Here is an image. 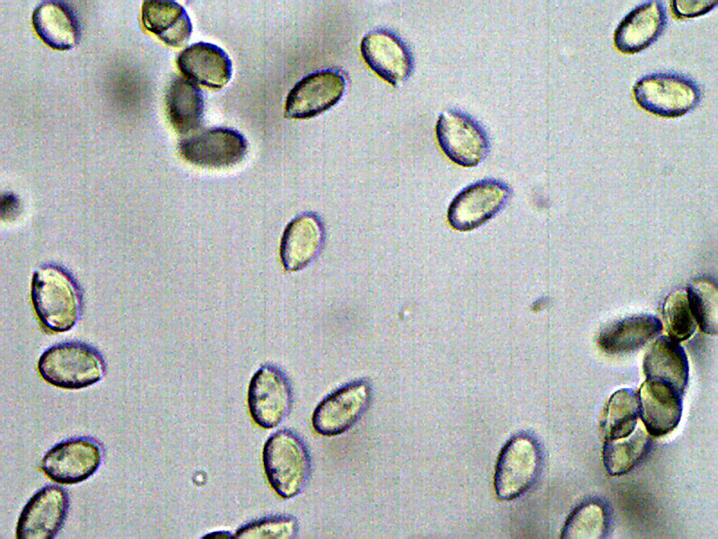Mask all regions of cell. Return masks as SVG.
Returning a JSON list of instances; mask_svg holds the SVG:
<instances>
[{
    "label": "cell",
    "mask_w": 718,
    "mask_h": 539,
    "mask_svg": "<svg viewBox=\"0 0 718 539\" xmlns=\"http://www.w3.org/2000/svg\"><path fill=\"white\" fill-rule=\"evenodd\" d=\"M346 78L337 70L313 72L299 82L287 94L285 117L309 119L333 107L343 96Z\"/></svg>",
    "instance_id": "cell-13"
},
{
    "label": "cell",
    "mask_w": 718,
    "mask_h": 539,
    "mask_svg": "<svg viewBox=\"0 0 718 539\" xmlns=\"http://www.w3.org/2000/svg\"><path fill=\"white\" fill-rule=\"evenodd\" d=\"M687 303L696 324L707 334L717 333V287L707 278H697L687 288Z\"/></svg>",
    "instance_id": "cell-27"
},
{
    "label": "cell",
    "mask_w": 718,
    "mask_h": 539,
    "mask_svg": "<svg viewBox=\"0 0 718 539\" xmlns=\"http://www.w3.org/2000/svg\"><path fill=\"white\" fill-rule=\"evenodd\" d=\"M41 377L63 389H82L101 381L106 363L101 352L82 341H66L46 349L38 362Z\"/></svg>",
    "instance_id": "cell-3"
},
{
    "label": "cell",
    "mask_w": 718,
    "mask_h": 539,
    "mask_svg": "<svg viewBox=\"0 0 718 539\" xmlns=\"http://www.w3.org/2000/svg\"><path fill=\"white\" fill-rule=\"evenodd\" d=\"M510 187L497 179H483L463 189L448 209L451 225L460 231L475 229L494 217L511 197Z\"/></svg>",
    "instance_id": "cell-9"
},
{
    "label": "cell",
    "mask_w": 718,
    "mask_h": 539,
    "mask_svg": "<svg viewBox=\"0 0 718 539\" xmlns=\"http://www.w3.org/2000/svg\"><path fill=\"white\" fill-rule=\"evenodd\" d=\"M263 464L269 484L285 499L300 494L311 472L308 446L291 429H280L267 438L263 448Z\"/></svg>",
    "instance_id": "cell-2"
},
{
    "label": "cell",
    "mask_w": 718,
    "mask_h": 539,
    "mask_svg": "<svg viewBox=\"0 0 718 539\" xmlns=\"http://www.w3.org/2000/svg\"><path fill=\"white\" fill-rule=\"evenodd\" d=\"M717 5V1H671V10L678 18H691L705 14Z\"/></svg>",
    "instance_id": "cell-30"
},
{
    "label": "cell",
    "mask_w": 718,
    "mask_h": 539,
    "mask_svg": "<svg viewBox=\"0 0 718 539\" xmlns=\"http://www.w3.org/2000/svg\"><path fill=\"white\" fill-rule=\"evenodd\" d=\"M31 300L40 322L50 331L62 332L76 323L83 296L70 272L58 265L46 264L33 275Z\"/></svg>",
    "instance_id": "cell-1"
},
{
    "label": "cell",
    "mask_w": 718,
    "mask_h": 539,
    "mask_svg": "<svg viewBox=\"0 0 718 539\" xmlns=\"http://www.w3.org/2000/svg\"><path fill=\"white\" fill-rule=\"evenodd\" d=\"M636 393L639 419L651 436H665L678 426L683 394L669 384L648 379Z\"/></svg>",
    "instance_id": "cell-15"
},
{
    "label": "cell",
    "mask_w": 718,
    "mask_h": 539,
    "mask_svg": "<svg viewBox=\"0 0 718 539\" xmlns=\"http://www.w3.org/2000/svg\"><path fill=\"white\" fill-rule=\"evenodd\" d=\"M365 63L392 85L407 80L413 70V57L407 43L394 31L380 28L367 33L361 41Z\"/></svg>",
    "instance_id": "cell-14"
},
{
    "label": "cell",
    "mask_w": 718,
    "mask_h": 539,
    "mask_svg": "<svg viewBox=\"0 0 718 539\" xmlns=\"http://www.w3.org/2000/svg\"><path fill=\"white\" fill-rule=\"evenodd\" d=\"M324 226L320 216L304 213L285 227L280 244V257L285 270H300L320 253L324 243Z\"/></svg>",
    "instance_id": "cell-17"
},
{
    "label": "cell",
    "mask_w": 718,
    "mask_h": 539,
    "mask_svg": "<svg viewBox=\"0 0 718 539\" xmlns=\"http://www.w3.org/2000/svg\"><path fill=\"white\" fill-rule=\"evenodd\" d=\"M651 437L642 421H639L630 434L604 440L602 458L607 472L617 476L631 471L648 453Z\"/></svg>",
    "instance_id": "cell-24"
},
{
    "label": "cell",
    "mask_w": 718,
    "mask_h": 539,
    "mask_svg": "<svg viewBox=\"0 0 718 539\" xmlns=\"http://www.w3.org/2000/svg\"><path fill=\"white\" fill-rule=\"evenodd\" d=\"M37 35L48 47L57 50L74 48L80 40V22L73 9L62 1H44L32 13Z\"/></svg>",
    "instance_id": "cell-19"
},
{
    "label": "cell",
    "mask_w": 718,
    "mask_h": 539,
    "mask_svg": "<svg viewBox=\"0 0 718 539\" xmlns=\"http://www.w3.org/2000/svg\"><path fill=\"white\" fill-rule=\"evenodd\" d=\"M246 138L239 131L214 127L182 138L179 144L181 156L188 163L204 168H227L240 163L247 153Z\"/></svg>",
    "instance_id": "cell-11"
},
{
    "label": "cell",
    "mask_w": 718,
    "mask_h": 539,
    "mask_svg": "<svg viewBox=\"0 0 718 539\" xmlns=\"http://www.w3.org/2000/svg\"><path fill=\"white\" fill-rule=\"evenodd\" d=\"M540 464V449L533 437L524 434L512 437L502 449L495 468L497 497L512 499L523 494L536 481Z\"/></svg>",
    "instance_id": "cell-5"
},
{
    "label": "cell",
    "mask_w": 718,
    "mask_h": 539,
    "mask_svg": "<svg viewBox=\"0 0 718 539\" xmlns=\"http://www.w3.org/2000/svg\"><path fill=\"white\" fill-rule=\"evenodd\" d=\"M667 10L661 1H648L630 11L614 33V44L622 53L640 52L661 35L667 25Z\"/></svg>",
    "instance_id": "cell-16"
},
{
    "label": "cell",
    "mask_w": 718,
    "mask_h": 539,
    "mask_svg": "<svg viewBox=\"0 0 718 539\" xmlns=\"http://www.w3.org/2000/svg\"><path fill=\"white\" fill-rule=\"evenodd\" d=\"M293 402L291 382L278 367L266 364L253 375L248 391V404L250 415L258 426L272 429L279 425L289 415Z\"/></svg>",
    "instance_id": "cell-7"
},
{
    "label": "cell",
    "mask_w": 718,
    "mask_h": 539,
    "mask_svg": "<svg viewBox=\"0 0 718 539\" xmlns=\"http://www.w3.org/2000/svg\"><path fill=\"white\" fill-rule=\"evenodd\" d=\"M644 373L648 380L662 382L683 394L688 383L689 366L679 341L670 336L659 337L644 359Z\"/></svg>",
    "instance_id": "cell-20"
},
{
    "label": "cell",
    "mask_w": 718,
    "mask_h": 539,
    "mask_svg": "<svg viewBox=\"0 0 718 539\" xmlns=\"http://www.w3.org/2000/svg\"><path fill=\"white\" fill-rule=\"evenodd\" d=\"M298 531L299 524L293 516L273 515L245 524L236 531L234 537L292 539L297 536Z\"/></svg>",
    "instance_id": "cell-29"
},
{
    "label": "cell",
    "mask_w": 718,
    "mask_h": 539,
    "mask_svg": "<svg viewBox=\"0 0 718 539\" xmlns=\"http://www.w3.org/2000/svg\"><path fill=\"white\" fill-rule=\"evenodd\" d=\"M435 130L443 153L460 166H476L489 151V138L484 128L460 110L443 111L438 118Z\"/></svg>",
    "instance_id": "cell-6"
},
{
    "label": "cell",
    "mask_w": 718,
    "mask_h": 539,
    "mask_svg": "<svg viewBox=\"0 0 718 539\" xmlns=\"http://www.w3.org/2000/svg\"><path fill=\"white\" fill-rule=\"evenodd\" d=\"M141 17L144 28L169 46L183 45L192 32V23L187 11L175 1H144Z\"/></svg>",
    "instance_id": "cell-22"
},
{
    "label": "cell",
    "mask_w": 718,
    "mask_h": 539,
    "mask_svg": "<svg viewBox=\"0 0 718 539\" xmlns=\"http://www.w3.org/2000/svg\"><path fill=\"white\" fill-rule=\"evenodd\" d=\"M635 100L644 110L660 117H680L694 110L702 99L700 86L692 78L675 72L644 75L633 87Z\"/></svg>",
    "instance_id": "cell-4"
},
{
    "label": "cell",
    "mask_w": 718,
    "mask_h": 539,
    "mask_svg": "<svg viewBox=\"0 0 718 539\" xmlns=\"http://www.w3.org/2000/svg\"><path fill=\"white\" fill-rule=\"evenodd\" d=\"M103 448L90 437H74L52 446L41 461V469L52 481L75 484L93 475L101 464Z\"/></svg>",
    "instance_id": "cell-8"
},
{
    "label": "cell",
    "mask_w": 718,
    "mask_h": 539,
    "mask_svg": "<svg viewBox=\"0 0 718 539\" xmlns=\"http://www.w3.org/2000/svg\"><path fill=\"white\" fill-rule=\"evenodd\" d=\"M177 66L187 79L214 89L223 87L232 73L227 53L217 45L203 41L185 48L177 57Z\"/></svg>",
    "instance_id": "cell-18"
},
{
    "label": "cell",
    "mask_w": 718,
    "mask_h": 539,
    "mask_svg": "<svg viewBox=\"0 0 718 539\" xmlns=\"http://www.w3.org/2000/svg\"><path fill=\"white\" fill-rule=\"evenodd\" d=\"M639 422L637 393L631 388L616 391L608 401L600 429L604 440L618 438L634 431Z\"/></svg>",
    "instance_id": "cell-25"
},
{
    "label": "cell",
    "mask_w": 718,
    "mask_h": 539,
    "mask_svg": "<svg viewBox=\"0 0 718 539\" xmlns=\"http://www.w3.org/2000/svg\"><path fill=\"white\" fill-rule=\"evenodd\" d=\"M371 400L372 387L366 380H355L340 386L314 410L311 420L315 431L328 437L346 432L363 415Z\"/></svg>",
    "instance_id": "cell-10"
},
{
    "label": "cell",
    "mask_w": 718,
    "mask_h": 539,
    "mask_svg": "<svg viewBox=\"0 0 718 539\" xmlns=\"http://www.w3.org/2000/svg\"><path fill=\"white\" fill-rule=\"evenodd\" d=\"M165 102L168 119L177 132L188 134L201 124L204 98L200 88L192 81L183 77L172 80Z\"/></svg>",
    "instance_id": "cell-23"
},
{
    "label": "cell",
    "mask_w": 718,
    "mask_h": 539,
    "mask_svg": "<svg viewBox=\"0 0 718 539\" xmlns=\"http://www.w3.org/2000/svg\"><path fill=\"white\" fill-rule=\"evenodd\" d=\"M662 316L669 336L679 342L690 338L696 329L697 324L684 290L673 292L667 296L662 305Z\"/></svg>",
    "instance_id": "cell-28"
},
{
    "label": "cell",
    "mask_w": 718,
    "mask_h": 539,
    "mask_svg": "<svg viewBox=\"0 0 718 539\" xmlns=\"http://www.w3.org/2000/svg\"><path fill=\"white\" fill-rule=\"evenodd\" d=\"M609 516L600 501L590 500L578 506L568 517L561 533L562 538L599 539L608 535Z\"/></svg>",
    "instance_id": "cell-26"
},
{
    "label": "cell",
    "mask_w": 718,
    "mask_h": 539,
    "mask_svg": "<svg viewBox=\"0 0 718 539\" xmlns=\"http://www.w3.org/2000/svg\"><path fill=\"white\" fill-rule=\"evenodd\" d=\"M69 506V494L64 487L54 484L42 487L23 507L16 526V538H55L66 520Z\"/></svg>",
    "instance_id": "cell-12"
},
{
    "label": "cell",
    "mask_w": 718,
    "mask_h": 539,
    "mask_svg": "<svg viewBox=\"0 0 718 539\" xmlns=\"http://www.w3.org/2000/svg\"><path fill=\"white\" fill-rule=\"evenodd\" d=\"M663 324L652 314H635L615 321L603 328L598 344L606 353L620 355L633 352L659 335Z\"/></svg>",
    "instance_id": "cell-21"
}]
</instances>
